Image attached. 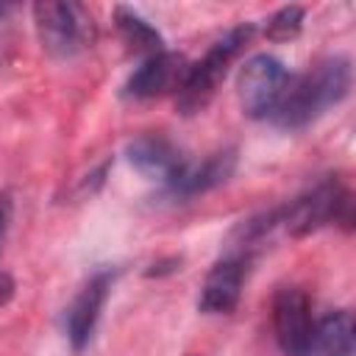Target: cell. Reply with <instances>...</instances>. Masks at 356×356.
Returning <instances> with one entry per match:
<instances>
[{
    "label": "cell",
    "instance_id": "obj_1",
    "mask_svg": "<svg viewBox=\"0 0 356 356\" xmlns=\"http://www.w3.org/2000/svg\"><path fill=\"white\" fill-rule=\"evenodd\" d=\"M350 89V61L345 56H328L303 75H292L275 114L270 117L278 128L298 131L314 122L325 108L345 100Z\"/></svg>",
    "mask_w": 356,
    "mask_h": 356
},
{
    "label": "cell",
    "instance_id": "obj_2",
    "mask_svg": "<svg viewBox=\"0 0 356 356\" xmlns=\"http://www.w3.org/2000/svg\"><path fill=\"white\" fill-rule=\"evenodd\" d=\"M253 33H256L253 22L236 25L222 39H217L197 64H189V70H186L178 92H175V106L181 114L189 117V114H197L209 106V100L214 97L217 86L222 83L231 61L242 53V47L250 42Z\"/></svg>",
    "mask_w": 356,
    "mask_h": 356
},
{
    "label": "cell",
    "instance_id": "obj_3",
    "mask_svg": "<svg viewBox=\"0 0 356 356\" xmlns=\"http://www.w3.org/2000/svg\"><path fill=\"white\" fill-rule=\"evenodd\" d=\"M33 25L42 47L56 58H72L86 50L95 39L92 14L81 3H36Z\"/></svg>",
    "mask_w": 356,
    "mask_h": 356
},
{
    "label": "cell",
    "instance_id": "obj_4",
    "mask_svg": "<svg viewBox=\"0 0 356 356\" xmlns=\"http://www.w3.org/2000/svg\"><path fill=\"white\" fill-rule=\"evenodd\" d=\"M292 81V72L270 53L250 56L236 75V97L248 117L267 120L275 114L286 86Z\"/></svg>",
    "mask_w": 356,
    "mask_h": 356
},
{
    "label": "cell",
    "instance_id": "obj_5",
    "mask_svg": "<svg viewBox=\"0 0 356 356\" xmlns=\"http://www.w3.org/2000/svg\"><path fill=\"white\" fill-rule=\"evenodd\" d=\"M348 222L350 220V195L348 189L328 178L317 186H312L309 192H303L300 197H295L292 203L278 209V222L292 234V236H306L328 222Z\"/></svg>",
    "mask_w": 356,
    "mask_h": 356
},
{
    "label": "cell",
    "instance_id": "obj_6",
    "mask_svg": "<svg viewBox=\"0 0 356 356\" xmlns=\"http://www.w3.org/2000/svg\"><path fill=\"white\" fill-rule=\"evenodd\" d=\"M111 281H114L111 270H97L78 289L72 303L67 306V312H64V334H67V342H70V348L75 353H81L92 342L97 320H100V312H103L108 289H111Z\"/></svg>",
    "mask_w": 356,
    "mask_h": 356
},
{
    "label": "cell",
    "instance_id": "obj_7",
    "mask_svg": "<svg viewBox=\"0 0 356 356\" xmlns=\"http://www.w3.org/2000/svg\"><path fill=\"white\" fill-rule=\"evenodd\" d=\"M312 300L300 286H284L273 298V331L286 356H303L312 337Z\"/></svg>",
    "mask_w": 356,
    "mask_h": 356
},
{
    "label": "cell",
    "instance_id": "obj_8",
    "mask_svg": "<svg viewBox=\"0 0 356 356\" xmlns=\"http://www.w3.org/2000/svg\"><path fill=\"white\" fill-rule=\"evenodd\" d=\"M248 264H250V256H245L239 250H231L228 256H222L209 270V275L200 286L197 309L203 314H231L242 298Z\"/></svg>",
    "mask_w": 356,
    "mask_h": 356
},
{
    "label": "cell",
    "instance_id": "obj_9",
    "mask_svg": "<svg viewBox=\"0 0 356 356\" xmlns=\"http://www.w3.org/2000/svg\"><path fill=\"white\" fill-rule=\"evenodd\" d=\"M125 156L136 172H142L150 181H161L167 189L178 181V175L189 161L167 136H159V134H142L131 139L125 147Z\"/></svg>",
    "mask_w": 356,
    "mask_h": 356
},
{
    "label": "cell",
    "instance_id": "obj_10",
    "mask_svg": "<svg viewBox=\"0 0 356 356\" xmlns=\"http://www.w3.org/2000/svg\"><path fill=\"white\" fill-rule=\"evenodd\" d=\"M186 70H189V64L178 53L161 50L156 56H147L125 81V97L150 100V97H161L167 92H178Z\"/></svg>",
    "mask_w": 356,
    "mask_h": 356
},
{
    "label": "cell",
    "instance_id": "obj_11",
    "mask_svg": "<svg viewBox=\"0 0 356 356\" xmlns=\"http://www.w3.org/2000/svg\"><path fill=\"white\" fill-rule=\"evenodd\" d=\"M236 170V150H220L206 156L203 161H186L184 172L178 175V181L170 186V192L175 197H192V195H203L220 184H225Z\"/></svg>",
    "mask_w": 356,
    "mask_h": 356
},
{
    "label": "cell",
    "instance_id": "obj_12",
    "mask_svg": "<svg viewBox=\"0 0 356 356\" xmlns=\"http://www.w3.org/2000/svg\"><path fill=\"white\" fill-rule=\"evenodd\" d=\"M303 356H353V314L337 309L314 320Z\"/></svg>",
    "mask_w": 356,
    "mask_h": 356
},
{
    "label": "cell",
    "instance_id": "obj_13",
    "mask_svg": "<svg viewBox=\"0 0 356 356\" xmlns=\"http://www.w3.org/2000/svg\"><path fill=\"white\" fill-rule=\"evenodd\" d=\"M114 25H117L122 42H125L134 53H145V58H147V56H156V53L164 50L161 33H159L145 17H139L134 8L117 6V8H114Z\"/></svg>",
    "mask_w": 356,
    "mask_h": 356
},
{
    "label": "cell",
    "instance_id": "obj_14",
    "mask_svg": "<svg viewBox=\"0 0 356 356\" xmlns=\"http://www.w3.org/2000/svg\"><path fill=\"white\" fill-rule=\"evenodd\" d=\"M300 25H303V8L300 6H284V8H278L267 19L264 33L273 42H286V39H292V36L300 33Z\"/></svg>",
    "mask_w": 356,
    "mask_h": 356
},
{
    "label": "cell",
    "instance_id": "obj_15",
    "mask_svg": "<svg viewBox=\"0 0 356 356\" xmlns=\"http://www.w3.org/2000/svg\"><path fill=\"white\" fill-rule=\"evenodd\" d=\"M11 211H14L11 195L0 192V248H3V242H6V234H8V225H11Z\"/></svg>",
    "mask_w": 356,
    "mask_h": 356
},
{
    "label": "cell",
    "instance_id": "obj_16",
    "mask_svg": "<svg viewBox=\"0 0 356 356\" xmlns=\"http://www.w3.org/2000/svg\"><path fill=\"white\" fill-rule=\"evenodd\" d=\"M11 295H14V281L6 273H0V303L11 300Z\"/></svg>",
    "mask_w": 356,
    "mask_h": 356
},
{
    "label": "cell",
    "instance_id": "obj_17",
    "mask_svg": "<svg viewBox=\"0 0 356 356\" xmlns=\"http://www.w3.org/2000/svg\"><path fill=\"white\" fill-rule=\"evenodd\" d=\"M6 11H8V6H0V17H3V14H6Z\"/></svg>",
    "mask_w": 356,
    "mask_h": 356
},
{
    "label": "cell",
    "instance_id": "obj_18",
    "mask_svg": "<svg viewBox=\"0 0 356 356\" xmlns=\"http://www.w3.org/2000/svg\"><path fill=\"white\" fill-rule=\"evenodd\" d=\"M189 356H197V353H189Z\"/></svg>",
    "mask_w": 356,
    "mask_h": 356
}]
</instances>
